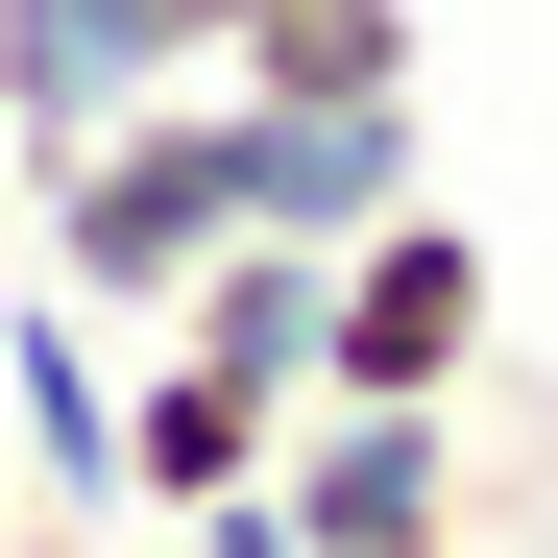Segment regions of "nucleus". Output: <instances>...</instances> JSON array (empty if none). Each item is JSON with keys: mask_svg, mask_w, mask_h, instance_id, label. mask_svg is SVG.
I'll list each match as a JSON object with an SVG mask.
<instances>
[{"mask_svg": "<svg viewBox=\"0 0 558 558\" xmlns=\"http://www.w3.org/2000/svg\"><path fill=\"white\" fill-rule=\"evenodd\" d=\"M170 73H195V49H170L146 0H0V146H25V170L98 146L122 98H170Z\"/></svg>", "mask_w": 558, "mask_h": 558, "instance_id": "39448f33", "label": "nucleus"}, {"mask_svg": "<svg viewBox=\"0 0 558 558\" xmlns=\"http://www.w3.org/2000/svg\"><path fill=\"white\" fill-rule=\"evenodd\" d=\"M219 73L243 98H413V0H267Z\"/></svg>", "mask_w": 558, "mask_h": 558, "instance_id": "423d86ee", "label": "nucleus"}, {"mask_svg": "<svg viewBox=\"0 0 558 558\" xmlns=\"http://www.w3.org/2000/svg\"><path fill=\"white\" fill-rule=\"evenodd\" d=\"M0 437H25V486H49L73 534L122 510V316H73L49 267L0 292Z\"/></svg>", "mask_w": 558, "mask_h": 558, "instance_id": "20e7f679", "label": "nucleus"}, {"mask_svg": "<svg viewBox=\"0 0 558 558\" xmlns=\"http://www.w3.org/2000/svg\"><path fill=\"white\" fill-rule=\"evenodd\" d=\"M267 510H292V558H413V534H461V413L316 389L292 437H267Z\"/></svg>", "mask_w": 558, "mask_h": 558, "instance_id": "7ed1b4c3", "label": "nucleus"}, {"mask_svg": "<svg viewBox=\"0 0 558 558\" xmlns=\"http://www.w3.org/2000/svg\"><path fill=\"white\" fill-rule=\"evenodd\" d=\"M170 534H195V558H292V510H267V486H219V510H170Z\"/></svg>", "mask_w": 558, "mask_h": 558, "instance_id": "0eeeda50", "label": "nucleus"}, {"mask_svg": "<svg viewBox=\"0 0 558 558\" xmlns=\"http://www.w3.org/2000/svg\"><path fill=\"white\" fill-rule=\"evenodd\" d=\"M486 340H510V292H486V243H461L437 195H389V219L316 267V389H364V413H461Z\"/></svg>", "mask_w": 558, "mask_h": 558, "instance_id": "f03ea898", "label": "nucleus"}, {"mask_svg": "<svg viewBox=\"0 0 558 558\" xmlns=\"http://www.w3.org/2000/svg\"><path fill=\"white\" fill-rule=\"evenodd\" d=\"M0 534H25V486H0Z\"/></svg>", "mask_w": 558, "mask_h": 558, "instance_id": "1a4fd4ad", "label": "nucleus"}, {"mask_svg": "<svg viewBox=\"0 0 558 558\" xmlns=\"http://www.w3.org/2000/svg\"><path fill=\"white\" fill-rule=\"evenodd\" d=\"M243 219H267V98H243V73H170V98H122L98 146L25 170V267L73 316H170Z\"/></svg>", "mask_w": 558, "mask_h": 558, "instance_id": "f257e3e1", "label": "nucleus"}, {"mask_svg": "<svg viewBox=\"0 0 558 558\" xmlns=\"http://www.w3.org/2000/svg\"><path fill=\"white\" fill-rule=\"evenodd\" d=\"M146 25H170V49H195V73H219V49H243V25H267V0H146Z\"/></svg>", "mask_w": 558, "mask_h": 558, "instance_id": "6e6552de", "label": "nucleus"}, {"mask_svg": "<svg viewBox=\"0 0 558 558\" xmlns=\"http://www.w3.org/2000/svg\"><path fill=\"white\" fill-rule=\"evenodd\" d=\"M413 558H461V534H413Z\"/></svg>", "mask_w": 558, "mask_h": 558, "instance_id": "9d476101", "label": "nucleus"}]
</instances>
